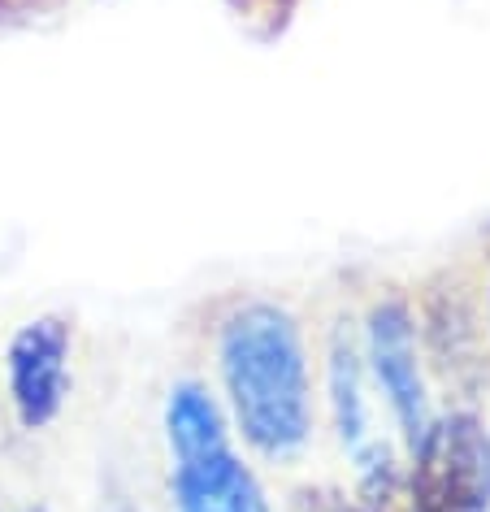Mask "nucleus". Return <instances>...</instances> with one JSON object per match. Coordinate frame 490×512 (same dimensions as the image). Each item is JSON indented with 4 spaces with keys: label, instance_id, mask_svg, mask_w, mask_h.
<instances>
[{
    "label": "nucleus",
    "instance_id": "f257e3e1",
    "mask_svg": "<svg viewBox=\"0 0 490 512\" xmlns=\"http://www.w3.org/2000/svg\"><path fill=\"white\" fill-rule=\"evenodd\" d=\"M217 356L243 439L269 460L300 452L313 430V400L304 343L291 313L265 300L239 304L222 322Z\"/></svg>",
    "mask_w": 490,
    "mask_h": 512
},
{
    "label": "nucleus",
    "instance_id": "f03ea898",
    "mask_svg": "<svg viewBox=\"0 0 490 512\" xmlns=\"http://www.w3.org/2000/svg\"><path fill=\"white\" fill-rule=\"evenodd\" d=\"M404 512H490V434L477 417L430 421L412 447Z\"/></svg>",
    "mask_w": 490,
    "mask_h": 512
},
{
    "label": "nucleus",
    "instance_id": "7ed1b4c3",
    "mask_svg": "<svg viewBox=\"0 0 490 512\" xmlns=\"http://www.w3.org/2000/svg\"><path fill=\"white\" fill-rule=\"evenodd\" d=\"M365 365H369L373 387L382 391L386 408H391L404 443L417 447L425 439V430H430V404H425V382L417 361V330H412V313L404 304L386 300L369 313Z\"/></svg>",
    "mask_w": 490,
    "mask_h": 512
},
{
    "label": "nucleus",
    "instance_id": "20e7f679",
    "mask_svg": "<svg viewBox=\"0 0 490 512\" xmlns=\"http://www.w3.org/2000/svg\"><path fill=\"white\" fill-rule=\"evenodd\" d=\"M70 330L57 317L27 322L9 343L5 369H9V395L27 430H44L61 413L70 387Z\"/></svg>",
    "mask_w": 490,
    "mask_h": 512
},
{
    "label": "nucleus",
    "instance_id": "39448f33",
    "mask_svg": "<svg viewBox=\"0 0 490 512\" xmlns=\"http://www.w3.org/2000/svg\"><path fill=\"white\" fill-rule=\"evenodd\" d=\"M369 365L365 352L352 343L347 330H339L330 343V408H334V426H339V439L347 447V456L356 460V469L365 473L373 486L391 491V460H386V443L382 434L373 430V408H369Z\"/></svg>",
    "mask_w": 490,
    "mask_h": 512
},
{
    "label": "nucleus",
    "instance_id": "423d86ee",
    "mask_svg": "<svg viewBox=\"0 0 490 512\" xmlns=\"http://www.w3.org/2000/svg\"><path fill=\"white\" fill-rule=\"evenodd\" d=\"M170 482L178 512H269L261 482L230 452V439L174 452Z\"/></svg>",
    "mask_w": 490,
    "mask_h": 512
},
{
    "label": "nucleus",
    "instance_id": "0eeeda50",
    "mask_svg": "<svg viewBox=\"0 0 490 512\" xmlns=\"http://www.w3.org/2000/svg\"><path fill=\"white\" fill-rule=\"evenodd\" d=\"M321 512H347V508H334V504H326V508H321Z\"/></svg>",
    "mask_w": 490,
    "mask_h": 512
},
{
    "label": "nucleus",
    "instance_id": "6e6552de",
    "mask_svg": "<svg viewBox=\"0 0 490 512\" xmlns=\"http://www.w3.org/2000/svg\"><path fill=\"white\" fill-rule=\"evenodd\" d=\"M27 512H44V508H27Z\"/></svg>",
    "mask_w": 490,
    "mask_h": 512
}]
</instances>
